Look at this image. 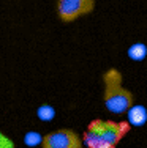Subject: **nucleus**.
Returning <instances> with one entry per match:
<instances>
[{
    "instance_id": "nucleus-1",
    "label": "nucleus",
    "mask_w": 147,
    "mask_h": 148,
    "mask_svg": "<svg viewBox=\"0 0 147 148\" xmlns=\"http://www.w3.org/2000/svg\"><path fill=\"white\" fill-rule=\"evenodd\" d=\"M131 129L128 121L93 120L84 132V145L87 148H115Z\"/></svg>"
},
{
    "instance_id": "nucleus-2",
    "label": "nucleus",
    "mask_w": 147,
    "mask_h": 148,
    "mask_svg": "<svg viewBox=\"0 0 147 148\" xmlns=\"http://www.w3.org/2000/svg\"><path fill=\"white\" fill-rule=\"evenodd\" d=\"M104 93L103 101L104 107L115 115L127 114L128 109L135 104V96L130 90L122 87V74L115 68H111L103 76Z\"/></svg>"
},
{
    "instance_id": "nucleus-3",
    "label": "nucleus",
    "mask_w": 147,
    "mask_h": 148,
    "mask_svg": "<svg viewBox=\"0 0 147 148\" xmlns=\"http://www.w3.org/2000/svg\"><path fill=\"white\" fill-rule=\"evenodd\" d=\"M93 8L95 0H57V14L63 22H73L92 13Z\"/></svg>"
},
{
    "instance_id": "nucleus-4",
    "label": "nucleus",
    "mask_w": 147,
    "mask_h": 148,
    "mask_svg": "<svg viewBox=\"0 0 147 148\" xmlns=\"http://www.w3.org/2000/svg\"><path fill=\"white\" fill-rule=\"evenodd\" d=\"M43 148H82V140L73 129H57L43 137Z\"/></svg>"
},
{
    "instance_id": "nucleus-5",
    "label": "nucleus",
    "mask_w": 147,
    "mask_h": 148,
    "mask_svg": "<svg viewBox=\"0 0 147 148\" xmlns=\"http://www.w3.org/2000/svg\"><path fill=\"white\" fill-rule=\"evenodd\" d=\"M128 125L135 128H141L147 123V109L142 104H133L127 112Z\"/></svg>"
},
{
    "instance_id": "nucleus-6",
    "label": "nucleus",
    "mask_w": 147,
    "mask_h": 148,
    "mask_svg": "<svg viewBox=\"0 0 147 148\" xmlns=\"http://www.w3.org/2000/svg\"><path fill=\"white\" fill-rule=\"evenodd\" d=\"M128 58L133 60V62H142L147 57V46L144 43H135L128 47L127 51Z\"/></svg>"
},
{
    "instance_id": "nucleus-7",
    "label": "nucleus",
    "mask_w": 147,
    "mask_h": 148,
    "mask_svg": "<svg viewBox=\"0 0 147 148\" xmlns=\"http://www.w3.org/2000/svg\"><path fill=\"white\" fill-rule=\"evenodd\" d=\"M37 117L41 120V121H51L55 117V109L49 104H43L37 109Z\"/></svg>"
},
{
    "instance_id": "nucleus-8",
    "label": "nucleus",
    "mask_w": 147,
    "mask_h": 148,
    "mask_svg": "<svg viewBox=\"0 0 147 148\" xmlns=\"http://www.w3.org/2000/svg\"><path fill=\"white\" fill-rule=\"evenodd\" d=\"M24 142L29 147H37V145H40V143H43V136H41L40 132L30 131L24 136Z\"/></svg>"
},
{
    "instance_id": "nucleus-9",
    "label": "nucleus",
    "mask_w": 147,
    "mask_h": 148,
    "mask_svg": "<svg viewBox=\"0 0 147 148\" xmlns=\"http://www.w3.org/2000/svg\"><path fill=\"white\" fill-rule=\"evenodd\" d=\"M0 148H14V142L0 131Z\"/></svg>"
}]
</instances>
